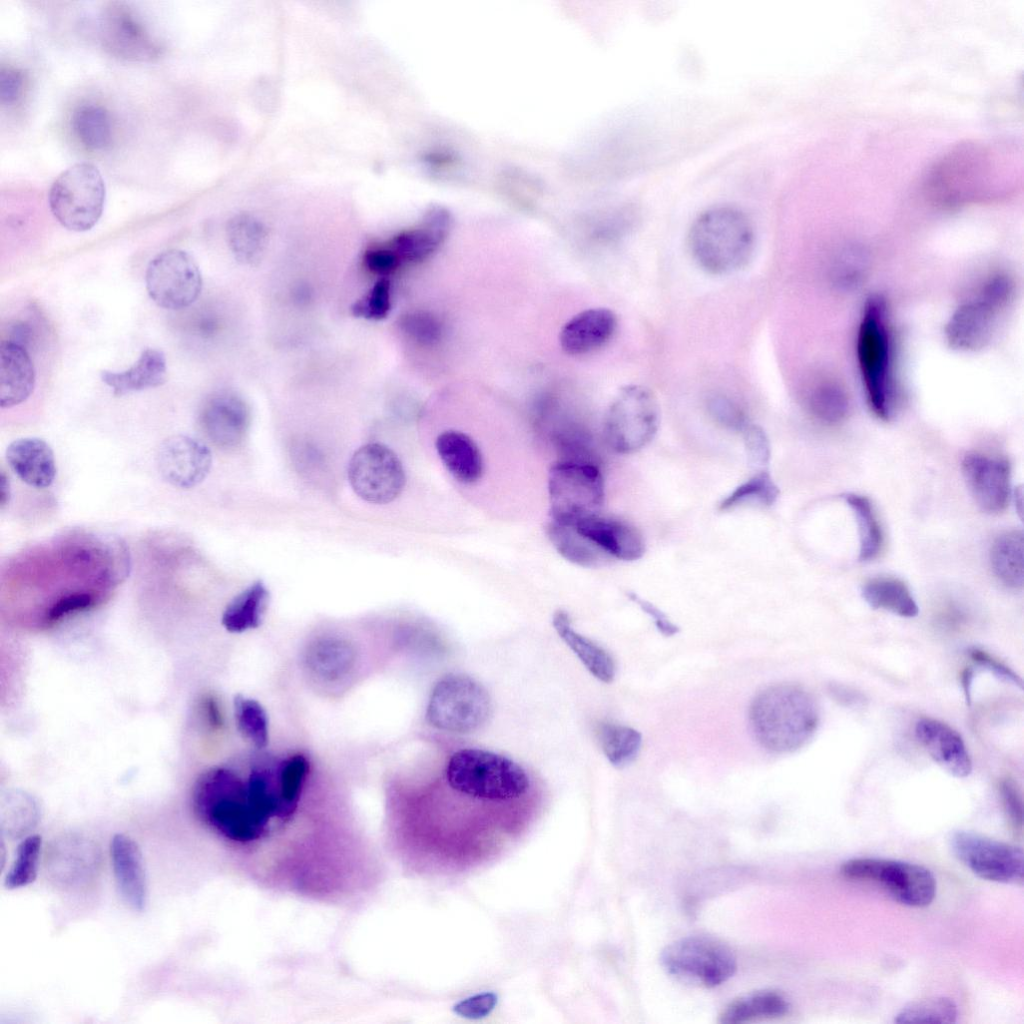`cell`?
Masks as SVG:
<instances>
[{"label": "cell", "instance_id": "cell-37", "mask_svg": "<svg viewBox=\"0 0 1024 1024\" xmlns=\"http://www.w3.org/2000/svg\"><path fill=\"white\" fill-rule=\"evenodd\" d=\"M843 499L852 509L859 533V560H873L880 552L883 543L882 529L879 525L873 506L865 496L847 493Z\"/></svg>", "mask_w": 1024, "mask_h": 1024}, {"label": "cell", "instance_id": "cell-45", "mask_svg": "<svg viewBox=\"0 0 1024 1024\" xmlns=\"http://www.w3.org/2000/svg\"><path fill=\"white\" fill-rule=\"evenodd\" d=\"M228 239L234 254L241 260H248L261 249L262 232L248 218L237 217L228 225Z\"/></svg>", "mask_w": 1024, "mask_h": 1024}, {"label": "cell", "instance_id": "cell-3", "mask_svg": "<svg viewBox=\"0 0 1024 1024\" xmlns=\"http://www.w3.org/2000/svg\"><path fill=\"white\" fill-rule=\"evenodd\" d=\"M688 246L705 271L724 275L745 267L755 249L751 220L739 208L720 205L699 214L689 229Z\"/></svg>", "mask_w": 1024, "mask_h": 1024}, {"label": "cell", "instance_id": "cell-13", "mask_svg": "<svg viewBox=\"0 0 1024 1024\" xmlns=\"http://www.w3.org/2000/svg\"><path fill=\"white\" fill-rule=\"evenodd\" d=\"M954 855L978 877L1005 884H1022L1024 854L1020 847L971 831H956L949 839Z\"/></svg>", "mask_w": 1024, "mask_h": 1024}, {"label": "cell", "instance_id": "cell-35", "mask_svg": "<svg viewBox=\"0 0 1024 1024\" xmlns=\"http://www.w3.org/2000/svg\"><path fill=\"white\" fill-rule=\"evenodd\" d=\"M789 1010L786 998L772 990L751 993L732 1001L720 1015V1022L744 1023L755 1019L775 1018Z\"/></svg>", "mask_w": 1024, "mask_h": 1024}, {"label": "cell", "instance_id": "cell-28", "mask_svg": "<svg viewBox=\"0 0 1024 1024\" xmlns=\"http://www.w3.org/2000/svg\"><path fill=\"white\" fill-rule=\"evenodd\" d=\"M102 25L104 40L119 55L136 59L153 55L155 48L148 33L125 8H112Z\"/></svg>", "mask_w": 1024, "mask_h": 1024}, {"label": "cell", "instance_id": "cell-17", "mask_svg": "<svg viewBox=\"0 0 1024 1024\" xmlns=\"http://www.w3.org/2000/svg\"><path fill=\"white\" fill-rule=\"evenodd\" d=\"M162 477L179 488H192L202 482L210 471L212 456L206 445L189 436L166 439L157 456Z\"/></svg>", "mask_w": 1024, "mask_h": 1024}, {"label": "cell", "instance_id": "cell-24", "mask_svg": "<svg viewBox=\"0 0 1024 1024\" xmlns=\"http://www.w3.org/2000/svg\"><path fill=\"white\" fill-rule=\"evenodd\" d=\"M36 375L26 347L13 341L0 344V406L10 408L32 394Z\"/></svg>", "mask_w": 1024, "mask_h": 1024}, {"label": "cell", "instance_id": "cell-31", "mask_svg": "<svg viewBox=\"0 0 1024 1024\" xmlns=\"http://www.w3.org/2000/svg\"><path fill=\"white\" fill-rule=\"evenodd\" d=\"M861 595L871 608L889 611L901 617H915L919 611L908 586L894 577L869 579L863 584Z\"/></svg>", "mask_w": 1024, "mask_h": 1024}, {"label": "cell", "instance_id": "cell-16", "mask_svg": "<svg viewBox=\"0 0 1024 1024\" xmlns=\"http://www.w3.org/2000/svg\"><path fill=\"white\" fill-rule=\"evenodd\" d=\"M962 473L977 505L987 513H999L1011 495V468L1006 459L978 452L967 453Z\"/></svg>", "mask_w": 1024, "mask_h": 1024}, {"label": "cell", "instance_id": "cell-54", "mask_svg": "<svg viewBox=\"0 0 1024 1024\" xmlns=\"http://www.w3.org/2000/svg\"><path fill=\"white\" fill-rule=\"evenodd\" d=\"M400 263L399 258L390 248L370 249L364 254L365 266L378 275L386 276L392 273Z\"/></svg>", "mask_w": 1024, "mask_h": 1024}, {"label": "cell", "instance_id": "cell-7", "mask_svg": "<svg viewBox=\"0 0 1024 1024\" xmlns=\"http://www.w3.org/2000/svg\"><path fill=\"white\" fill-rule=\"evenodd\" d=\"M550 520L574 524L598 513L604 500L599 467L587 460H562L548 473Z\"/></svg>", "mask_w": 1024, "mask_h": 1024}, {"label": "cell", "instance_id": "cell-26", "mask_svg": "<svg viewBox=\"0 0 1024 1024\" xmlns=\"http://www.w3.org/2000/svg\"><path fill=\"white\" fill-rule=\"evenodd\" d=\"M436 450L447 471L458 482H477L484 469L482 454L475 441L457 430L442 432L435 442Z\"/></svg>", "mask_w": 1024, "mask_h": 1024}, {"label": "cell", "instance_id": "cell-29", "mask_svg": "<svg viewBox=\"0 0 1024 1024\" xmlns=\"http://www.w3.org/2000/svg\"><path fill=\"white\" fill-rule=\"evenodd\" d=\"M552 622L558 635L595 678L604 683H610L614 680L616 665L612 656L603 647L576 632L572 628L570 617L565 611H556Z\"/></svg>", "mask_w": 1024, "mask_h": 1024}, {"label": "cell", "instance_id": "cell-43", "mask_svg": "<svg viewBox=\"0 0 1024 1024\" xmlns=\"http://www.w3.org/2000/svg\"><path fill=\"white\" fill-rule=\"evenodd\" d=\"M41 837L30 835L18 845L16 857L5 877V886L15 889L29 885L37 876Z\"/></svg>", "mask_w": 1024, "mask_h": 1024}, {"label": "cell", "instance_id": "cell-57", "mask_svg": "<svg viewBox=\"0 0 1024 1024\" xmlns=\"http://www.w3.org/2000/svg\"><path fill=\"white\" fill-rule=\"evenodd\" d=\"M974 677L973 668L969 667L963 670L961 674V683L964 690L966 702L968 705L971 703V687Z\"/></svg>", "mask_w": 1024, "mask_h": 1024}, {"label": "cell", "instance_id": "cell-5", "mask_svg": "<svg viewBox=\"0 0 1024 1024\" xmlns=\"http://www.w3.org/2000/svg\"><path fill=\"white\" fill-rule=\"evenodd\" d=\"M856 349L867 402L878 418L889 420L895 413L896 394L886 307L880 299H870L863 310Z\"/></svg>", "mask_w": 1024, "mask_h": 1024}, {"label": "cell", "instance_id": "cell-19", "mask_svg": "<svg viewBox=\"0 0 1024 1024\" xmlns=\"http://www.w3.org/2000/svg\"><path fill=\"white\" fill-rule=\"evenodd\" d=\"M572 525L610 558L633 561L645 552L641 533L624 521L596 513Z\"/></svg>", "mask_w": 1024, "mask_h": 1024}, {"label": "cell", "instance_id": "cell-48", "mask_svg": "<svg viewBox=\"0 0 1024 1024\" xmlns=\"http://www.w3.org/2000/svg\"><path fill=\"white\" fill-rule=\"evenodd\" d=\"M97 603V596L88 591H73L57 598L44 614L47 625L54 624L70 614L90 609Z\"/></svg>", "mask_w": 1024, "mask_h": 1024}, {"label": "cell", "instance_id": "cell-58", "mask_svg": "<svg viewBox=\"0 0 1024 1024\" xmlns=\"http://www.w3.org/2000/svg\"><path fill=\"white\" fill-rule=\"evenodd\" d=\"M10 498V485L9 479L4 471H1L0 475V507L3 510Z\"/></svg>", "mask_w": 1024, "mask_h": 1024}, {"label": "cell", "instance_id": "cell-8", "mask_svg": "<svg viewBox=\"0 0 1024 1024\" xmlns=\"http://www.w3.org/2000/svg\"><path fill=\"white\" fill-rule=\"evenodd\" d=\"M106 190L100 171L91 163H76L53 182L49 205L58 222L71 231L90 230L100 219Z\"/></svg>", "mask_w": 1024, "mask_h": 1024}, {"label": "cell", "instance_id": "cell-15", "mask_svg": "<svg viewBox=\"0 0 1024 1024\" xmlns=\"http://www.w3.org/2000/svg\"><path fill=\"white\" fill-rule=\"evenodd\" d=\"M348 478L354 492L373 504H386L402 492L406 477L398 456L387 446L370 443L351 457Z\"/></svg>", "mask_w": 1024, "mask_h": 1024}, {"label": "cell", "instance_id": "cell-47", "mask_svg": "<svg viewBox=\"0 0 1024 1024\" xmlns=\"http://www.w3.org/2000/svg\"><path fill=\"white\" fill-rule=\"evenodd\" d=\"M707 410L716 423L734 431L742 432L749 423L742 408L734 400L722 394H715L708 398Z\"/></svg>", "mask_w": 1024, "mask_h": 1024}, {"label": "cell", "instance_id": "cell-21", "mask_svg": "<svg viewBox=\"0 0 1024 1024\" xmlns=\"http://www.w3.org/2000/svg\"><path fill=\"white\" fill-rule=\"evenodd\" d=\"M115 881L124 901L142 911L147 901V880L138 844L129 836L116 834L110 843Z\"/></svg>", "mask_w": 1024, "mask_h": 1024}, {"label": "cell", "instance_id": "cell-50", "mask_svg": "<svg viewBox=\"0 0 1024 1024\" xmlns=\"http://www.w3.org/2000/svg\"><path fill=\"white\" fill-rule=\"evenodd\" d=\"M742 434L749 463L763 469L770 459V444L765 431L749 422Z\"/></svg>", "mask_w": 1024, "mask_h": 1024}, {"label": "cell", "instance_id": "cell-46", "mask_svg": "<svg viewBox=\"0 0 1024 1024\" xmlns=\"http://www.w3.org/2000/svg\"><path fill=\"white\" fill-rule=\"evenodd\" d=\"M391 308L390 283L385 277L379 279L370 291L352 306L355 316L381 320Z\"/></svg>", "mask_w": 1024, "mask_h": 1024}, {"label": "cell", "instance_id": "cell-39", "mask_svg": "<svg viewBox=\"0 0 1024 1024\" xmlns=\"http://www.w3.org/2000/svg\"><path fill=\"white\" fill-rule=\"evenodd\" d=\"M955 1002L944 996H933L912 1001L895 1016V1023H941L950 1024L957 1020Z\"/></svg>", "mask_w": 1024, "mask_h": 1024}, {"label": "cell", "instance_id": "cell-2", "mask_svg": "<svg viewBox=\"0 0 1024 1024\" xmlns=\"http://www.w3.org/2000/svg\"><path fill=\"white\" fill-rule=\"evenodd\" d=\"M979 143L961 144L943 155L930 169L924 188L939 201H965L997 193L1008 186L1006 157Z\"/></svg>", "mask_w": 1024, "mask_h": 1024}, {"label": "cell", "instance_id": "cell-44", "mask_svg": "<svg viewBox=\"0 0 1024 1024\" xmlns=\"http://www.w3.org/2000/svg\"><path fill=\"white\" fill-rule=\"evenodd\" d=\"M307 771V759L301 754L290 756L280 762L279 765L281 796L287 811L292 817L299 804Z\"/></svg>", "mask_w": 1024, "mask_h": 1024}, {"label": "cell", "instance_id": "cell-25", "mask_svg": "<svg viewBox=\"0 0 1024 1024\" xmlns=\"http://www.w3.org/2000/svg\"><path fill=\"white\" fill-rule=\"evenodd\" d=\"M6 460L13 472L27 485L49 487L56 475L54 453L40 438H20L6 450Z\"/></svg>", "mask_w": 1024, "mask_h": 1024}, {"label": "cell", "instance_id": "cell-30", "mask_svg": "<svg viewBox=\"0 0 1024 1024\" xmlns=\"http://www.w3.org/2000/svg\"><path fill=\"white\" fill-rule=\"evenodd\" d=\"M354 662V647L342 638H321L311 644L307 652L309 668L317 676L329 681L345 676Z\"/></svg>", "mask_w": 1024, "mask_h": 1024}, {"label": "cell", "instance_id": "cell-10", "mask_svg": "<svg viewBox=\"0 0 1024 1024\" xmlns=\"http://www.w3.org/2000/svg\"><path fill=\"white\" fill-rule=\"evenodd\" d=\"M660 960L672 977L701 987L720 985L737 969L732 950L707 936L685 937L669 944L662 951Z\"/></svg>", "mask_w": 1024, "mask_h": 1024}, {"label": "cell", "instance_id": "cell-33", "mask_svg": "<svg viewBox=\"0 0 1024 1024\" xmlns=\"http://www.w3.org/2000/svg\"><path fill=\"white\" fill-rule=\"evenodd\" d=\"M269 591L262 581H256L239 593L225 608L222 625L232 633L257 628L267 606Z\"/></svg>", "mask_w": 1024, "mask_h": 1024}, {"label": "cell", "instance_id": "cell-9", "mask_svg": "<svg viewBox=\"0 0 1024 1024\" xmlns=\"http://www.w3.org/2000/svg\"><path fill=\"white\" fill-rule=\"evenodd\" d=\"M659 426V406L652 391L631 384L620 389L605 418L604 435L609 447L631 454L646 446Z\"/></svg>", "mask_w": 1024, "mask_h": 1024}, {"label": "cell", "instance_id": "cell-40", "mask_svg": "<svg viewBox=\"0 0 1024 1024\" xmlns=\"http://www.w3.org/2000/svg\"><path fill=\"white\" fill-rule=\"evenodd\" d=\"M234 714L240 733L256 748H265L269 741V724L262 705L255 699L237 695Z\"/></svg>", "mask_w": 1024, "mask_h": 1024}, {"label": "cell", "instance_id": "cell-1", "mask_svg": "<svg viewBox=\"0 0 1024 1024\" xmlns=\"http://www.w3.org/2000/svg\"><path fill=\"white\" fill-rule=\"evenodd\" d=\"M749 724L757 742L776 754L802 748L819 725V707L804 687L779 683L760 691L749 706Z\"/></svg>", "mask_w": 1024, "mask_h": 1024}, {"label": "cell", "instance_id": "cell-6", "mask_svg": "<svg viewBox=\"0 0 1024 1024\" xmlns=\"http://www.w3.org/2000/svg\"><path fill=\"white\" fill-rule=\"evenodd\" d=\"M492 712L489 693L465 674L450 673L434 686L426 718L433 727L454 733H470L482 727Z\"/></svg>", "mask_w": 1024, "mask_h": 1024}, {"label": "cell", "instance_id": "cell-4", "mask_svg": "<svg viewBox=\"0 0 1024 1024\" xmlns=\"http://www.w3.org/2000/svg\"><path fill=\"white\" fill-rule=\"evenodd\" d=\"M450 789L474 801L502 803L525 795L531 780L515 761L491 751L466 748L456 751L445 769Z\"/></svg>", "mask_w": 1024, "mask_h": 1024}, {"label": "cell", "instance_id": "cell-11", "mask_svg": "<svg viewBox=\"0 0 1024 1024\" xmlns=\"http://www.w3.org/2000/svg\"><path fill=\"white\" fill-rule=\"evenodd\" d=\"M840 873L850 880L877 883L893 899L909 907H926L936 894L933 874L925 867L910 862L854 858L842 864Z\"/></svg>", "mask_w": 1024, "mask_h": 1024}, {"label": "cell", "instance_id": "cell-55", "mask_svg": "<svg viewBox=\"0 0 1024 1024\" xmlns=\"http://www.w3.org/2000/svg\"><path fill=\"white\" fill-rule=\"evenodd\" d=\"M24 75L17 68L8 67L0 73V98L3 103L12 104L22 95Z\"/></svg>", "mask_w": 1024, "mask_h": 1024}, {"label": "cell", "instance_id": "cell-36", "mask_svg": "<svg viewBox=\"0 0 1024 1024\" xmlns=\"http://www.w3.org/2000/svg\"><path fill=\"white\" fill-rule=\"evenodd\" d=\"M601 749L615 767L630 764L638 755L642 735L636 729L615 723H602L597 730Z\"/></svg>", "mask_w": 1024, "mask_h": 1024}, {"label": "cell", "instance_id": "cell-51", "mask_svg": "<svg viewBox=\"0 0 1024 1024\" xmlns=\"http://www.w3.org/2000/svg\"><path fill=\"white\" fill-rule=\"evenodd\" d=\"M999 792L1011 830L1016 835H1021L1023 828V804L1016 783L1010 778L1003 779L1000 782Z\"/></svg>", "mask_w": 1024, "mask_h": 1024}, {"label": "cell", "instance_id": "cell-49", "mask_svg": "<svg viewBox=\"0 0 1024 1024\" xmlns=\"http://www.w3.org/2000/svg\"><path fill=\"white\" fill-rule=\"evenodd\" d=\"M400 326L407 335L422 344L437 341L441 333L439 322L426 312H413L403 316Z\"/></svg>", "mask_w": 1024, "mask_h": 1024}, {"label": "cell", "instance_id": "cell-12", "mask_svg": "<svg viewBox=\"0 0 1024 1024\" xmlns=\"http://www.w3.org/2000/svg\"><path fill=\"white\" fill-rule=\"evenodd\" d=\"M1011 285L1005 277L989 280L972 298L954 311L945 333L951 347L974 351L981 349L992 338L998 315L1007 304Z\"/></svg>", "mask_w": 1024, "mask_h": 1024}, {"label": "cell", "instance_id": "cell-22", "mask_svg": "<svg viewBox=\"0 0 1024 1024\" xmlns=\"http://www.w3.org/2000/svg\"><path fill=\"white\" fill-rule=\"evenodd\" d=\"M451 224V215L446 209L433 207L425 214L419 226L394 236L390 242V249L400 262L422 261L443 243Z\"/></svg>", "mask_w": 1024, "mask_h": 1024}, {"label": "cell", "instance_id": "cell-20", "mask_svg": "<svg viewBox=\"0 0 1024 1024\" xmlns=\"http://www.w3.org/2000/svg\"><path fill=\"white\" fill-rule=\"evenodd\" d=\"M917 740L931 758L951 775L964 778L972 771V762L962 737L949 725L932 718H921L915 725Z\"/></svg>", "mask_w": 1024, "mask_h": 1024}, {"label": "cell", "instance_id": "cell-38", "mask_svg": "<svg viewBox=\"0 0 1024 1024\" xmlns=\"http://www.w3.org/2000/svg\"><path fill=\"white\" fill-rule=\"evenodd\" d=\"M72 128L79 141L91 150H103L111 143L112 125L107 111L97 105L78 107L72 116Z\"/></svg>", "mask_w": 1024, "mask_h": 1024}, {"label": "cell", "instance_id": "cell-53", "mask_svg": "<svg viewBox=\"0 0 1024 1024\" xmlns=\"http://www.w3.org/2000/svg\"><path fill=\"white\" fill-rule=\"evenodd\" d=\"M968 654L974 663L980 667H984L999 679L1012 683L1020 688L1023 687L1022 679L1017 674H1015L1009 667L993 658L986 651L978 648H972L969 649Z\"/></svg>", "mask_w": 1024, "mask_h": 1024}, {"label": "cell", "instance_id": "cell-52", "mask_svg": "<svg viewBox=\"0 0 1024 1024\" xmlns=\"http://www.w3.org/2000/svg\"><path fill=\"white\" fill-rule=\"evenodd\" d=\"M498 1002L494 992H485L467 997L454 1005L453 1011L467 1019H481L489 1015Z\"/></svg>", "mask_w": 1024, "mask_h": 1024}, {"label": "cell", "instance_id": "cell-34", "mask_svg": "<svg viewBox=\"0 0 1024 1024\" xmlns=\"http://www.w3.org/2000/svg\"><path fill=\"white\" fill-rule=\"evenodd\" d=\"M547 533L558 553L576 565L598 567L610 558L572 524L549 520Z\"/></svg>", "mask_w": 1024, "mask_h": 1024}, {"label": "cell", "instance_id": "cell-41", "mask_svg": "<svg viewBox=\"0 0 1024 1024\" xmlns=\"http://www.w3.org/2000/svg\"><path fill=\"white\" fill-rule=\"evenodd\" d=\"M779 496V489L768 471L756 475L736 487L721 503V510H729L747 504L773 505Z\"/></svg>", "mask_w": 1024, "mask_h": 1024}, {"label": "cell", "instance_id": "cell-56", "mask_svg": "<svg viewBox=\"0 0 1024 1024\" xmlns=\"http://www.w3.org/2000/svg\"><path fill=\"white\" fill-rule=\"evenodd\" d=\"M630 597L646 614L653 618L658 631L664 636H673L679 632L678 626L672 623L668 617L652 603L642 599L634 593L630 594Z\"/></svg>", "mask_w": 1024, "mask_h": 1024}, {"label": "cell", "instance_id": "cell-32", "mask_svg": "<svg viewBox=\"0 0 1024 1024\" xmlns=\"http://www.w3.org/2000/svg\"><path fill=\"white\" fill-rule=\"evenodd\" d=\"M992 570L999 581L1013 589L1024 582V537L1020 530L999 535L990 551Z\"/></svg>", "mask_w": 1024, "mask_h": 1024}, {"label": "cell", "instance_id": "cell-18", "mask_svg": "<svg viewBox=\"0 0 1024 1024\" xmlns=\"http://www.w3.org/2000/svg\"><path fill=\"white\" fill-rule=\"evenodd\" d=\"M200 427L217 447L233 449L244 440L249 427V412L243 400L230 392L210 396L199 414Z\"/></svg>", "mask_w": 1024, "mask_h": 1024}, {"label": "cell", "instance_id": "cell-27", "mask_svg": "<svg viewBox=\"0 0 1024 1024\" xmlns=\"http://www.w3.org/2000/svg\"><path fill=\"white\" fill-rule=\"evenodd\" d=\"M100 378L118 396L160 386L167 378L165 355L160 350L147 348L129 369L121 372L102 370Z\"/></svg>", "mask_w": 1024, "mask_h": 1024}, {"label": "cell", "instance_id": "cell-42", "mask_svg": "<svg viewBox=\"0 0 1024 1024\" xmlns=\"http://www.w3.org/2000/svg\"><path fill=\"white\" fill-rule=\"evenodd\" d=\"M808 407L819 420L833 424L847 415L849 403L844 391L834 383L816 385L808 396Z\"/></svg>", "mask_w": 1024, "mask_h": 1024}, {"label": "cell", "instance_id": "cell-14", "mask_svg": "<svg viewBox=\"0 0 1024 1024\" xmlns=\"http://www.w3.org/2000/svg\"><path fill=\"white\" fill-rule=\"evenodd\" d=\"M150 298L161 308L180 310L191 305L202 289V276L194 258L181 249L156 255L145 275Z\"/></svg>", "mask_w": 1024, "mask_h": 1024}, {"label": "cell", "instance_id": "cell-23", "mask_svg": "<svg viewBox=\"0 0 1024 1024\" xmlns=\"http://www.w3.org/2000/svg\"><path fill=\"white\" fill-rule=\"evenodd\" d=\"M617 328V317L607 308H591L572 317L560 332V345L570 355L593 351L607 343Z\"/></svg>", "mask_w": 1024, "mask_h": 1024}]
</instances>
